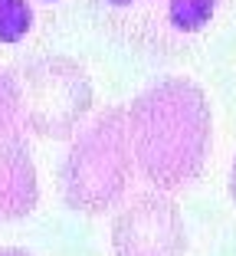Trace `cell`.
Wrapping results in <instances>:
<instances>
[{
	"label": "cell",
	"mask_w": 236,
	"mask_h": 256,
	"mask_svg": "<svg viewBox=\"0 0 236 256\" xmlns=\"http://www.w3.org/2000/svg\"><path fill=\"white\" fill-rule=\"evenodd\" d=\"M33 30V7L26 0H0V43H20Z\"/></svg>",
	"instance_id": "obj_7"
},
{
	"label": "cell",
	"mask_w": 236,
	"mask_h": 256,
	"mask_svg": "<svg viewBox=\"0 0 236 256\" xmlns=\"http://www.w3.org/2000/svg\"><path fill=\"white\" fill-rule=\"evenodd\" d=\"M39 184L26 132L0 135V220H20L36 210Z\"/></svg>",
	"instance_id": "obj_5"
},
{
	"label": "cell",
	"mask_w": 236,
	"mask_h": 256,
	"mask_svg": "<svg viewBox=\"0 0 236 256\" xmlns=\"http://www.w3.org/2000/svg\"><path fill=\"white\" fill-rule=\"evenodd\" d=\"M23 132V115H20V82L16 76L0 69V135Z\"/></svg>",
	"instance_id": "obj_8"
},
{
	"label": "cell",
	"mask_w": 236,
	"mask_h": 256,
	"mask_svg": "<svg viewBox=\"0 0 236 256\" xmlns=\"http://www.w3.org/2000/svg\"><path fill=\"white\" fill-rule=\"evenodd\" d=\"M0 256H30L26 250H16V246H0Z\"/></svg>",
	"instance_id": "obj_10"
},
{
	"label": "cell",
	"mask_w": 236,
	"mask_h": 256,
	"mask_svg": "<svg viewBox=\"0 0 236 256\" xmlns=\"http://www.w3.org/2000/svg\"><path fill=\"white\" fill-rule=\"evenodd\" d=\"M115 256H184L187 230L177 204L161 194H141L118 210L112 224Z\"/></svg>",
	"instance_id": "obj_4"
},
{
	"label": "cell",
	"mask_w": 236,
	"mask_h": 256,
	"mask_svg": "<svg viewBox=\"0 0 236 256\" xmlns=\"http://www.w3.org/2000/svg\"><path fill=\"white\" fill-rule=\"evenodd\" d=\"M217 14V0H168L171 26L181 33H197Z\"/></svg>",
	"instance_id": "obj_6"
},
{
	"label": "cell",
	"mask_w": 236,
	"mask_h": 256,
	"mask_svg": "<svg viewBox=\"0 0 236 256\" xmlns=\"http://www.w3.org/2000/svg\"><path fill=\"white\" fill-rule=\"evenodd\" d=\"M108 4H135V0H108Z\"/></svg>",
	"instance_id": "obj_11"
},
{
	"label": "cell",
	"mask_w": 236,
	"mask_h": 256,
	"mask_svg": "<svg viewBox=\"0 0 236 256\" xmlns=\"http://www.w3.org/2000/svg\"><path fill=\"white\" fill-rule=\"evenodd\" d=\"M16 82H20L23 132L69 138L92 106V86L85 69L62 56L26 62Z\"/></svg>",
	"instance_id": "obj_3"
},
{
	"label": "cell",
	"mask_w": 236,
	"mask_h": 256,
	"mask_svg": "<svg viewBox=\"0 0 236 256\" xmlns=\"http://www.w3.org/2000/svg\"><path fill=\"white\" fill-rule=\"evenodd\" d=\"M230 197L236 204V154H233V164H230Z\"/></svg>",
	"instance_id": "obj_9"
},
{
	"label": "cell",
	"mask_w": 236,
	"mask_h": 256,
	"mask_svg": "<svg viewBox=\"0 0 236 256\" xmlns=\"http://www.w3.org/2000/svg\"><path fill=\"white\" fill-rule=\"evenodd\" d=\"M135 154L128 135V108L95 115L72 138L62 161V200L79 214H105L128 194Z\"/></svg>",
	"instance_id": "obj_2"
},
{
	"label": "cell",
	"mask_w": 236,
	"mask_h": 256,
	"mask_svg": "<svg viewBox=\"0 0 236 256\" xmlns=\"http://www.w3.org/2000/svg\"><path fill=\"white\" fill-rule=\"evenodd\" d=\"M135 168L158 190H181L204 171L214 144V112L191 79H164L128 108Z\"/></svg>",
	"instance_id": "obj_1"
}]
</instances>
